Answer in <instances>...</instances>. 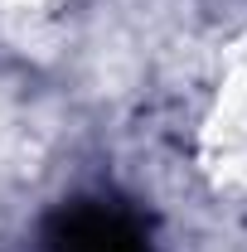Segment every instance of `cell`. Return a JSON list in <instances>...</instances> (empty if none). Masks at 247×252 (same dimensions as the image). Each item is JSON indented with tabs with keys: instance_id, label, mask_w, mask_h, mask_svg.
<instances>
[{
	"instance_id": "cell-1",
	"label": "cell",
	"mask_w": 247,
	"mask_h": 252,
	"mask_svg": "<svg viewBox=\"0 0 247 252\" xmlns=\"http://www.w3.org/2000/svg\"><path fill=\"white\" fill-rule=\"evenodd\" d=\"M49 252H151L141 223L112 204H68L49 223Z\"/></svg>"
}]
</instances>
